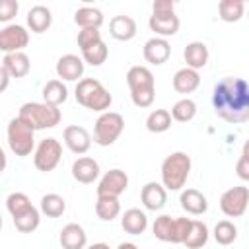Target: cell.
<instances>
[{
	"label": "cell",
	"mask_w": 249,
	"mask_h": 249,
	"mask_svg": "<svg viewBox=\"0 0 249 249\" xmlns=\"http://www.w3.org/2000/svg\"><path fill=\"white\" fill-rule=\"evenodd\" d=\"M29 45V31L23 25L10 23L4 25L0 31V51L4 54L8 53H21Z\"/></svg>",
	"instance_id": "9"
},
{
	"label": "cell",
	"mask_w": 249,
	"mask_h": 249,
	"mask_svg": "<svg viewBox=\"0 0 249 249\" xmlns=\"http://www.w3.org/2000/svg\"><path fill=\"white\" fill-rule=\"evenodd\" d=\"M103 12L93 6H82L74 12V23L80 29H99L103 25Z\"/></svg>",
	"instance_id": "24"
},
{
	"label": "cell",
	"mask_w": 249,
	"mask_h": 249,
	"mask_svg": "<svg viewBox=\"0 0 249 249\" xmlns=\"http://www.w3.org/2000/svg\"><path fill=\"white\" fill-rule=\"evenodd\" d=\"M117 249H138L132 241H123V243H119V247Z\"/></svg>",
	"instance_id": "46"
},
{
	"label": "cell",
	"mask_w": 249,
	"mask_h": 249,
	"mask_svg": "<svg viewBox=\"0 0 249 249\" xmlns=\"http://www.w3.org/2000/svg\"><path fill=\"white\" fill-rule=\"evenodd\" d=\"M208 237H210V231H208V226L200 220H193V226H191V231L185 239V247L187 249H202L206 243H208Z\"/></svg>",
	"instance_id": "33"
},
{
	"label": "cell",
	"mask_w": 249,
	"mask_h": 249,
	"mask_svg": "<svg viewBox=\"0 0 249 249\" xmlns=\"http://www.w3.org/2000/svg\"><path fill=\"white\" fill-rule=\"evenodd\" d=\"M249 206V187L235 185L222 193L220 196V210L228 218H239L245 214Z\"/></svg>",
	"instance_id": "8"
},
{
	"label": "cell",
	"mask_w": 249,
	"mask_h": 249,
	"mask_svg": "<svg viewBox=\"0 0 249 249\" xmlns=\"http://www.w3.org/2000/svg\"><path fill=\"white\" fill-rule=\"evenodd\" d=\"M101 31L99 29H80L78 31V37H76V43L80 47V51H86L97 43H101Z\"/></svg>",
	"instance_id": "39"
},
{
	"label": "cell",
	"mask_w": 249,
	"mask_h": 249,
	"mask_svg": "<svg viewBox=\"0 0 249 249\" xmlns=\"http://www.w3.org/2000/svg\"><path fill=\"white\" fill-rule=\"evenodd\" d=\"M86 249H111V247H109L107 243H101V241H99V243H93V245H89V247H86Z\"/></svg>",
	"instance_id": "48"
},
{
	"label": "cell",
	"mask_w": 249,
	"mask_h": 249,
	"mask_svg": "<svg viewBox=\"0 0 249 249\" xmlns=\"http://www.w3.org/2000/svg\"><path fill=\"white\" fill-rule=\"evenodd\" d=\"M128 189V175L115 167L109 169L97 183V196H121L124 191Z\"/></svg>",
	"instance_id": "10"
},
{
	"label": "cell",
	"mask_w": 249,
	"mask_h": 249,
	"mask_svg": "<svg viewBox=\"0 0 249 249\" xmlns=\"http://www.w3.org/2000/svg\"><path fill=\"white\" fill-rule=\"evenodd\" d=\"M33 204H31V200H29V196L25 195V193H10L8 196H6V208H8V212L12 214V218H16V216H19L21 212H25L27 208H31Z\"/></svg>",
	"instance_id": "37"
},
{
	"label": "cell",
	"mask_w": 249,
	"mask_h": 249,
	"mask_svg": "<svg viewBox=\"0 0 249 249\" xmlns=\"http://www.w3.org/2000/svg\"><path fill=\"white\" fill-rule=\"evenodd\" d=\"M95 214L103 222H113L121 214V202L117 196H97Z\"/></svg>",
	"instance_id": "31"
},
{
	"label": "cell",
	"mask_w": 249,
	"mask_h": 249,
	"mask_svg": "<svg viewBox=\"0 0 249 249\" xmlns=\"http://www.w3.org/2000/svg\"><path fill=\"white\" fill-rule=\"evenodd\" d=\"M76 101L95 113H105L111 103H113V95L109 93V89L95 78H82L76 84Z\"/></svg>",
	"instance_id": "2"
},
{
	"label": "cell",
	"mask_w": 249,
	"mask_h": 249,
	"mask_svg": "<svg viewBox=\"0 0 249 249\" xmlns=\"http://www.w3.org/2000/svg\"><path fill=\"white\" fill-rule=\"evenodd\" d=\"M43 101L54 107H60L66 99H68V88L62 80H49L43 86Z\"/></svg>",
	"instance_id": "26"
},
{
	"label": "cell",
	"mask_w": 249,
	"mask_h": 249,
	"mask_svg": "<svg viewBox=\"0 0 249 249\" xmlns=\"http://www.w3.org/2000/svg\"><path fill=\"white\" fill-rule=\"evenodd\" d=\"M10 74H8V70H4L2 66H0V91H6V88H8V84H10Z\"/></svg>",
	"instance_id": "45"
},
{
	"label": "cell",
	"mask_w": 249,
	"mask_h": 249,
	"mask_svg": "<svg viewBox=\"0 0 249 249\" xmlns=\"http://www.w3.org/2000/svg\"><path fill=\"white\" fill-rule=\"evenodd\" d=\"M107 56H109V49H107V45L103 41L93 45V47H89V49H86V51H82V58L89 66H101L107 60Z\"/></svg>",
	"instance_id": "38"
},
{
	"label": "cell",
	"mask_w": 249,
	"mask_h": 249,
	"mask_svg": "<svg viewBox=\"0 0 249 249\" xmlns=\"http://www.w3.org/2000/svg\"><path fill=\"white\" fill-rule=\"evenodd\" d=\"M39 210L47 218H60L66 212V200L56 193H47V195L41 196Z\"/></svg>",
	"instance_id": "29"
},
{
	"label": "cell",
	"mask_w": 249,
	"mask_h": 249,
	"mask_svg": "<svg viewBox=\"0 0 249 249\" xmlns=\"http://www.w3.org/2000/svg\"><path fill=\"white\" fill-rule=\"evenodd\" d=\"M191 226H193V218H185V216H181V218H175V226H173V241L171 243H185V239H187V235H189V231H191Z\"/></svg>",
	"instance_id": "40"
},
{
	"label": "cell",
	"mask_w": 249,
	"mask_h": 249,
	"mask_svg": "<svg viewBox=\"0 0 249 249\" xmlns=\"http://www.w3.org/2000/svg\"><path fill=\"white\" fill-rule=\"evenodd\" d=\"M72 177L82 185H89L99 177V163L89 156H80L72 163Z\"/></svg>",
	"instance_id": "16"
},
{
	"label": "cell",
	"mask_w": 249,
	"mask_h": 249,
	"mask_svg": "<svg viewBox=\"0 0 249 249\" xmlns=\"http://www.w3.org/2000/svg\"><path fill=\"white\" fill-rule=\"evenodd\" d=\"M142 54H144V60H146V62H150V64H154V66H161V64H165V62L169 60V56H171V45H169L167 39L154 35L152 39H148V41L144 43Z\"/></svg>",
	"instance_id": "12"
},
{
	"label": "cell",
	"mask_w": 249,
	"mask_h": 249,
	"mask_svg": "<svg viewBox=\"0 0 249 249\" xmlns=\"http://www.w3.org/2000/svg\"><path fill=\"white\" fill-rule=\"evenodd\" d=\"M56 76L62 82H80L84 76V58L78 54H62L56 60Z\"/></svg>",
	"instance_id": "11"
},
{
	"label": "cell",
	"mask_w": 249,
	"mask_h": 249,
	"mask_svg": "<svg viewBox=\"0 0 249 249\" xmlns=\"http://www.w3.org/2000/svg\"><path fill=\"white\" fill-rule=\"evenodd\" d=\"M140 202L144 204L146 210L158 212L167 202V189L158 181H148L140 191Z\"/></svg>",
	"instance_id": "14"
},
{
	"label": "cell",
	"mask_w": 249,
	"mask_h": 249,
	"mask_svg": "<svg viewBox=\"0 0 249 249\" xmlns=\"http://www.w3.org/2000/svg\"><path fill=\"white\" fill-rule=\"evenodd\" d=\"M152 16H156V18L175 16V2H171V0H154V4H152Z\"/></svg>",
	"instance_id": "41"
},
{
	"label": "cell",
	"mask_w": 249,
	"mask_h": 249,
	"mask_svg": "<svg viewBox=\"0 0 249 249\" xmlns=\"http://www.w3.org/2000/svg\"><path fill=\"white\" fill-rule=\"evenodd\" d=\"M198 86H200V74H198V70H193V68L185 66V68H179L173 74V89L177 93H183V95L193 93Z\"/></svg>",
	"instance_id": "22"
},
{
	"label": "cell",
	"mask_w": 249,
	"mask_h": 249,
	"mask_svg": "<svg viewBox=\"0 0 249 249\" xmlns=\"http://www.w3.org/2000/svg\"><path fill=\"white\" fill-rule=\"evenodd\" d=\"M235 175L241 179V181H247L249 183V160L247 158H239L235 161Z\"/></svg>",
	"instance_id": "44"
},
{
	"label": "cell",
	"mask_w": 249,
	"mask_h": 249,
	"mask_svg": "<svg viewBox=\"0 0 249 249\" xmlns=\"http://www.w3.org/2000/svg\"><path fill=\"white\" fill-rule=\"evenodd\" d=\"M130 99L136 107L140 109H146V107H152L154 99H156V89H150V91H134L130 93Z\"/></svg>",
	"instance_id": "42"
},
{
	"label": "cell",
	"mask_w": 249,
	"mask_h": 249,
	"mask_svg": "<svg viewBox=\"0 0 249 249\" xmlns=\"http://www.w3.org/2000/svg\"><path fill=\"white\" fill-rule=\"evenodd\" d=\"M19 12V4L16 0H2L0 2V21H10Z\"/></svg>",
	"instance_id": "43"
},
{
	"label": "cell",
	"mask_w": 249,
	"mask_h": 249,
	"mask_svg": "<svg viewBox=\"0 0 249 249\" xmlns=\"http://www.w3.org/2000/svg\"><path fill=\"white\" fill-rule=\"evenodd\" d=\"M126 86L130 89V93L134 91H150V89H156V80H154V74L148 66H130L128 72H126Z\"/></svg>",
	"instance_id": "15"
},
{
	"label": "cell",
	"mask_w": 249,
	"mask_h": 249,
	"mask_svg": "<svg viewBox=\"0 0 249 249\" xmlns=\"http://www.w3.org/2000/svg\"><path fill=\"white\" fill-rule=\"evenodd\" d=\"M148 25H150V29L156 33V37L167 39V37H173V35L179 31L181 21H179L177 16H169V18H156V16H150Z\"/></svg>",
	"instance_id": "27"
},
{
	"label": "cell",
	"mask_w": 249,
	"mask_h": 249,
	"mask_svg": "<svg viewBox=\"0 0 249 249\" xmlns=\"http://www.w3.org/2000/svg\"><path fill=\"white\" fill-rule=\"evenodd\" d=\"M53 25V14L47 6L37 4L27 12V27L33 33H45Z\"/></svg>",
	"instance_id": "25"
},
{
	"label": "cell",
	"mask_w": 249,
	"mask_h": 249,
	"mask_svg": "<svg viewBox=\"0 0 249 249\" xmlns=\"http://www.w3.org/2000/svg\"><path fill=\"white\" fill-rule=\"evenodd\" d=\"M136 21L130 16H113L109 21V35L117 41H130L136 37Z\"/></svg>",
	"instance_id": "19"
},
{
	"label": "cell",
	"mask_w": 249,
	"mask_h": 249,
	"mask_svg": "<svg viewBox=\"0 0 249 249\" xmlns=\"http://www.w3.org/2000/svg\"><path fill=\"white\" fill-rule=\"evenodd\" d=\"M196 115V103L191 97H183L173 103L171 107V117L177 123H191Z\"/></svg>",
	"instance_id": "35"
},
{
	"label": "cell",
	"mask_w": 249,
	"mask_h": 249,
	"mask_svg": "<svg viewBox=\"0 0 249 249\" xmlns=\"http://www.w3.org/2000/svg\"><path fill=\"white\" fill-rule=\"evenodd\" d=\"M214 239L218 245H231L235 239H237V228L233 222L230 220H220L216 226H214V231H212Z\"/></svg>",
	"instance_id": "36"
},
{
	"label": "cell",
	"mask_w": 249,
	"mask_h": 249,
	"mask_svg": "<svg viewBox=\"0 0 249 249\" xmlns=\"http://www.w3.org/2000/svg\"><path fill=\"white\" fill-rule=\"evenodd\" d=\"M171 121H173L171 111H167V109H154L146 117V128L150 132H154V134H161V132L171 128Z\"/></svg>",
	"instance_id": "30"
},
{
	"label": "cell",
	"mask_w": 249,
	"mask_h": 249,
	"mask_svg": "<svg viewBox=\"0 0 249 249\" xmlns=\"http://www.w3.org/2000/svg\"><path fill=\"white\" fill-rule=\"evenodd\" d=\"M214 113L230 123L241 124L249 121V84L243 78L226 76L212 89Z\"/></svg>",
	"instance_id": "1"
},
{
	"label": "cell",
	"mask_w": 249,
	"mask_h": 249,
	"mask_svg": "<svg viewBox=\"0 0 249 249\" xmlns=\"http://www.w3.org/2000/svg\"><path fill=\"white\" fill-rule=\"evenodd\" d=\"M173 226H175V218H171L169 214H161L154 220L152 224V233L156 239L171 243L173 241Z\"/></svg>",
	"instance_id": "34"
},
{
	"label": "cell",
	"mask_w": 249,
	"mask_h": 249,
	"mask_svg": "<svg viewBox=\"0 0 249 249\" xmlns=\"http://www.w3.org/2000/svg\"><path fill=\"white\" fill-rule=\"evenodd\" d=\"M62 140H64L66 148L72 154H78V156L86 154L91 148V134L84 126H80V124L66 126L64 132H62Z\"/></svg>",
	"instance_id": "13"
},
{
	"label": "cell",
	"mask_w": 249,
	"mask_h": 249,
	"mask_svg": "<svg viewBox=\"0 0 249 249\" xmlns=\"http://www.w3.org/2000/svg\"><path fill=\"white\" fill-rule=\"evenodd\" d=\"M124 130V119L117 111H105L93 124V142L99 146H111Z\"/></svg>",
	"instance_id": "6"
},
{
	"label": "cell",
	"mask_w": 249,
	"mask_h": 249,
	"mask_svg": "<svg viewBox=\"0 0 249 249\" xmlns=\"http://www.w3.org/2000/svg\"><path fill=\"white\" fill-rule=\"evenodd\" d=\"M2 68L8 70V74L18 80V78H23V76L29 74L31 60L23 51L21 53H8V54L2 56Z\"/></svg>",
	"instance_id": "20"
},
{
	"label": "cell",
	"mask_w": 249,
	"mask_h": 249,
	"mask_svg": "<svg viewBox=\"0 0 249 249\" xmlns=\"http://www.w3.org/2000/svg\"><path fill=\"white\" fill-rule=\"evenodd\" d=\"M58 243L62 245V249H86V245H88V233H86V230L80 224L70 222V224H66L60 230Z\"/></svg>",
	"instance_id": "17"
},
{
	"label": "cell",
	"mask_w": 249,
	"mask_h": 249,
	"mask_svg": "<svg viewBox=\"0 0 249 249\" xmlns=\"http://www.w3.org/2000/svg\"><path fill=\"white\" fill-rule=\"evenodd\" d=\"M247 18H249V10H247Z\"/></svg>",
	"instance_id": "49"
},
{
	"label": "cell",
	"mask_w": 249,
	"mask_h": 249,
	"mask_svg": "<svg viewBox=\"0 0 249 249\" xmlns=\"http://www.w3.org/2000/svg\"><path fill=\"white\" fill-rule=\"evenodd\" d=\"M183 58H185L187 66L193 68V70L204 68L208 64V58H210V53H208L206 43H202V41H191L185 47V51H183Z\"/></svg>",
	"instance_id": "21"
},
{
	"label": "cell",
	"mask_w": 249,
	"mask_h": 249,
	"mask_svg": "<svg viewBox=\"0 0 249 249\" xmlns=\"http://www.w3.org/2000/svg\"><path fill=\"white\" fill-rule=\"evenodd\" d=\"M60 160H62V144L53 136L43 138L33 152V165L43 173L53 171L60 163Z\"/></svg>",
	"instance_id": "7"
},
{
	"label": "cell",
	"mask_w": 249,
	"mask_h": 249,
	"mask_svg": "<svg viewBox=\"0 0 249 249\" xmlns=\"http://www.w3.org/2000/svg\"><path fill=\"white\" fill-rule=\"evenodd\" d=\"M121 226L126 233L130 235H140L146 231L148 228V216L144 210L140 208H128L124 210V214L121 216Z\"/></svg>",
	"instance_id": "23"
},
{
	"label": "cell",
	"mask_w": 249,
	"mask_h": 249,
	"mask_svg": "<svg viewBox=\"0 0 249 249\" xmlns=\"http://www.w3.org/2000/svg\"><path fill=\"white\" fill-rule=\"evenodd\" d=\"M241 156L249 160V138H247V140L243 142V148H241Z\"/></svg>",
	"instance_id": "47"
},
{
	"label": "cell",
	"mask_w": 249,
	"mask_h": 249,
	"mask_svg": "<svg viewBox=\"0 0 249 249\" xmlns=\"http://www.w3.org/2000/svg\"><path fill=\"white\" fill-rule=\"evenodd\" d=\"M18 117L33 130H45V128H54L60 123L62 113L58 107L49 105L45 101H27L19 107Z\"/></svg>",
	"instance_id": "3"
},
{
	"label": "cell",
	"mask_w": 249,
	"mask_h": 249,
	"mask_svg": "<svg viewBox=\"0 0 249 249\" xmlns=\"http://www.w3.org/2000/svg\"><path fill=\"white\" fill-rule=\"evenodd\" d=\"M191 156L185 152H171L161 161V185L167 191H181L191 175Z\"/></svg>",
	"instance_id": "4"
},
{
	"label": "cell",
	"mask_w": 249,
	"mask_h": 249,
	"mask_svg": "<svg viewBox=\"0 0 249 249\" xmlns=\"http://www.w3.org/2000/svg\"><path fill=\"white\" fill-rule=\"evenodd\" d=\"M181 208L191 216H200L208 210V198L198 189H185L179 195Z\"/></svg>",
	"instance_id": "18"
},
{
	"label": "cell",
	"mask_w": 249,
	"mask_h": 249,
	"mask_svg": "<svg viewBox=\"0 0 249 249\" xmlns=\"http://www.w3.org/2000/svg\"><path fill=\"white\" fill-rule=\"evenodd\" d=\"M245 16V2L241 0H220L218 18L226 23H235Z\"/></svg>",
	"instance_id": "28"
},
{
	"label": "cell",
	"mask_w": 249,
	"mask_h": 249,
	"mask_svg": "<svg viewBox=\"0 0 249 249\" xmlns=\"http://www.w3.org/2000/svg\"><path fill=\"white\" fill-rule=\"evenodd\" d=\"M12 220H14V226H16L18 231H21V233H31V231H35V230L39 228V224H41V210L35 208V206H31V208H27L25 212H21L19 216H16V218H12Z\"/></svg>",
	"instance_id": "32"
},
{
	"label": "cell",
	"mask_w": 249,
	"mask_h": 249,
	"mask_svg": "<svg viewBox=\"0 0 249 249\" xmlns=\"http://www.w3.org/2000/svg\"><path fill=\"white\" fill-rule=\"evenodd\" d=\"M6 140H8V148L18 156V158H25L31 152H35V130L25 124L19 117H14L8 126H6Z\"/></svg>",
	"instance_id": "5"
}]
</instances>
